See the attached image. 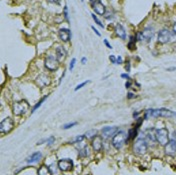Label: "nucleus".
Wrapping results in <instances>:
<instances>
[{
	"label": "nucleus",
	"instance_id": "nucleus-5",
	"mask_svg": "<svg viewBox=\"0 0 176 175\" xmlns=\"http://www.w3.org/2000/svg\"><path fill=\"white\" fill-rule=\"evenodd\" d=\"M125 139H126L125 133L123 131H117L115 133V135L112 137V145L115 147L116 149H119L124 144Z\"/></svg>",
	"mask_w": 176,
	"mask_h": 175
},
{
	"label": "nucleus",
	"instance_id": "nucleus-36",
	"mask_svg": "<svg viewBox=\"0 0 176 175\" xmlns=\"http://www.w3.org/2000/svg\"><path fill=\"white\" fill-rule=\"evenodd\" d=\"M126 64H127V65L125 66V69H126V71H127V72H129L130 71V62L127 61V62H126Z\"/></svg>",
	"mask_w": 176,
	"mask_h": 175
},
{
	"label": "nucleus",
	"instance_id": "nucleus-35",
	"mask_svg": "<svg viewBox=\"0 0 176 175\" xmlns=\"http://www.w3.org/2000/svg\"><path fill=\"white\" fill-rule=\"evenodd\" d=\"M103 42H104V44H105L106 46H107V48H109V49H112V46H111V45L109 44V42H108V41H107L106 39H104V40H103Z\"/></svg>",
	"mask_w": 176,
	"mask_h": 175
},
{
	"label": "nucleus",
	"instance_id": "nucleus-44",
	"mask_svg": "<svg viewBox=\"0 0 176 175\" xmlns=\"http://www.w3.org/2000/svg\"><path fill=\"white\" fill-rule=\"evenodd\" d=\"M173 33L176 35V22H175L174 25H173Z\"/></svg>",
	"mask_w": 176,
	"mask_h": 175
},
{
	"label": "nucleus",
	"instance_id": "nucleus-28",
	"mask_svg": "<svg viewBox=\"0 0 176 175\" xmlns=\"http://www.w3.org/2000/svg\"><path fill=\"white\" fill-rule=\"evenodd\" d=\"M63 12H64V17H65V19H66L67 21H69V16H68V7H67V6L64 7Z\"/></svg>",
	"mask_w": 176,
	"mask_h": 175
},
{
	"label": "nucleus",
	"instance_id": "nucleus-8",
	"mask_svg": "<svg viewBox=\"0 0 176 175\" xmlns=\"http://www.w3.org/2000/svg\"><path fill=\"white\" fill-rule=\"evenodd\" d=\"M172 40H173V35H172V33L169 31V30L168 29L160 30L158 33V41L160 43L165 44V43L170 42Z\"/></svg>",
	"mask_w": 176,
	"mask_h": 175
},
{
	"label": "nucleus",
	"instance_id": "nucleus-30",
	"mask_svg": "<svg viewBox=\"0 0 176 175\" xmlns=\"http://www.w3.org/2000/svg\"><path fill=\"white\" fill-rule=\"evenodd\" d=\"M75 63H76V59H75V58H73V59L71 60V62H70V65H69V70H70V71H72V70L74 69Z\"/></svg>",
	"mask_w": 176,
	"mask_h": 175
},
{
	"label": "nucleus",
	"instance_id": "nucleus-40",
	"mask_svg": "<svg viewBox=\"0 0 176 175\" xmlns=\"http://www.w3.org/2000/svg\"><path fill=\"white\" fill-rule=\"evenodd\" d=\"M121 62H122L121 56H117V62H116V64H121Z\"/></svg>",
	"mask_w": 176,
	"mask_h": 175
},
{
	"label": "nucleus",
	"instance_id": "nucleus-45",
	"mask_svg": "<svg viewBox=\"0 0 176 175\" xmlns=\"http://www.w3.org/2000/svg\"><path fill=\"white\" fill-rule=\"evenodd\" d=\"M93 1H95V0H90V2H93Z\"/></svg>",
	"mask_w": 176,
	"mask_h": 175
},
{
	"label": "nucleus",
	"instance_id": "nucleus-24",
	"mask_svg": "<svg viewBox=\"0 0 176 175\" xmlns=\"http://www.w3.org/2000/svg\"><path fill=\"white\" fill-rule=\"evenodd\" d=\"M46 98H47V96H44V97H43V98H42V99H41V100H40L39 102H38V103H37V104H36L35 106H34V107H33V109H32V113H33L34 111H35V110H36V109H37L38 107H40V106L42 105V103H43V102L45 101V99H46Z\"/></svg>",
	"mask_w": 176,
	"mask_h": 175
},
{
	"label": "nucleus",
	"instance_id": "nucleus-7",
	"mask_svg": "<svg viewBox=\"0 0 176 175\" xmlns=\"http://www.w3.org/2000/svg\"><path fill=\"white\" fill-rule=\"evenodd\" d=\"M153 35H154V30H153V28L151 27H146L143 31L139 32L138 34H137V40H144L146 41V42H149L152 38H153Z\"/></svg>",
	"mask_w": 176,
	"mask_h": 175
},
{
	"label": "nucleus",
	"instance_id": "nucleus-19",
	"mask_svg": "<svg viewBox=\"0 0 176 175\" xmlns=\"http://www.w3.org/2000/svg\"><path fill=\"white\" fill-rule=\"evenodd\" d=\"M52 172L50 171V168L46 165H41L37 170V174H39V175H49Z\"/></svg>",
	"mask_w": 176,
	"mask_h": 175
},
{
	"label": "nucleus",
	"instance_id": "nucleus-13",
	"mask_svg": "<svg viewBox=\"0 0 176 175\" xmlns=\"http://www.w3.org/2000/svg\"><path fill=\"white\" fill-rule=\"evenodd\" d=\"M58 36H59L61 41H63V42H68V41L71 39V32H70L69 29L62 28V29L59 30Z\"/></svg>",
	"mask_w": 176,
	"mask_h": 175
},
{
	"label": "nucleus",
	"instance_id": "nucleus-12",
	"mask_svg": "<svg viewBox=\"0 0 176 175\" xmlns=\"http://www.w3.org/2000/svg\"><path fill=\"white\" fill-rule=\"evenodd\" d=\"M36 83L40 88H43V87L50 84V78H49L47 75L41 74L40 76H38L36 78Z\"/></svg>",
	"mask_w": 176,
	"mask_h": 175
},
{
	"label": "nucleus",
	"instance_id": "nucleus-41",
	"mask_svg": "<svg viewBox=\"0 0 176 175\" xmlns=\"http://www.w3.org/2000/svg\"><path fill=\"white\" fill-rule=\"evenodd\" d=\"M48 2H50V3H59L61 0H47Z\"/></svg>",
	"mask_w": 176,
	"mask_h": 175
},
{
	"label": "nucleus",
	"instance_id": "nucleus-6",
	"mask_svg": "<svg viewBox=\"0 0 176 175\" xmlns=\"http://www.w3.org/2000/svg\"><path fill=\"white\" fill-rule=\"evenodd\" d=\"M147 149H148L147 142L145 141L144 139L136 140V142L134 143V145H133V150H134L136 154H139V155L145 154L147 152Z\"/></svg>",
	"mask_w": 176,
	"mask_h": 175
},
{
	"label": "nucleus",
	"instance_id": "nucleus-22",
	"mask_svg": "<svg viewBox=\"0 0 176 175\" xmlns=\"http://www.w3.org/2000/svg\"><path fill=\"white\" fill-rule=\"evenodd\" d=\"M136 134H137V127L130 129V130H129V133H128V140H130V139H134V138H135V136H136Z\"/></svg>",
	"mask_w": 176,
	"mask_h": 175
},
{
	"label": "nucleus",
	"instance_id": "nucleus-1",
	"mask_svg": "<svg viewBox=\"0 0 176 175\" xmlns=\"http://www.w3.org/2000/svg\"><path fill=\"white\" fill-rule=\"evenodd\" d=\"M30 108V105L29 103L26 100H19V101H16L15 103L13 104V113L15 115L17 116H20V115H24L29 110Z\"/></svg>",
	"mask_w": 176,
	"mask_h": 175
},
{
	"label": "nucleus",
	"instance_id": "nucleus-43",
	"mask_svg": "<svg viewBox=\"0 0 176 175\" xmlns=\"http://www.w3.org/2000/svg\"><path fill=\"white\" fill-rule=\"evenodd\" d=\"M86 61H87V59L85 58V57H83V58L81 59V62H82V64H85V63H86Z\"/></svg>",
	"mask_w": 176,
	"mask_h": 175
},
{
	"label": "nucleus",
	"instance_id": "nucleus-27",
	"mask_svg": "<svg viewBox=\"0 0 176 175\" xmlns=\"http://www.w3.org/2000/svg\"><path fill=\"white\" fill-rule=\"evenodd\" d=\"M75 125H77V122H70V123H67V124L63 125V129H69V128H71V127L75 126Z\"/></svg>",
	"mask_w": 176,
	"mask_h": 175
},
{
	"label": "nucleus",
	"instance_id": "nucleus-31",
	"mask_svg": "<svg viewBox=\"0 0 176 175\" xmlns=\"http://www.w3.org/2000/svg\"><path fill=\"white\" fill-rule=\"evenodd\" d=\"M90 81L89 80H87V81H85V82H83V83H81V84H79V85H77L76 86V88H75V91H77V90H79L80 88H82L83 86H85L87 83H89Z\"/></svg>",
	"mask_w": 176,
	"mask_h": 175
},
{
	"label": "nucleus",
	"instance_id": "nucleus-23",
	"mask_svg": "<svg viewBox=\"0 0 176 175\" xmlns=\"http://www.w3.org/2000/svg\"><path fill=\"white\" fill-rule=\"evenodd\" d=\"M88 154H89V149H88L87 147H84L83 149L80 150V152H79V156H81V157H85Z\"/></svg>",
	"mask_w": 176,
	"mask_h": 175
},
{
	"label": "nucleus",
	"instance_id": "nucleus-38",
	"mask_svg": "<svg viewBox=\"0 0 176 175\" xmlns=\"http://www.w3.org/2000/svg\"><path fill=\"white\" fill-rule=\"evenodd\" d=\"M92 30H93V31H94L95 33H96V34H97V35H98V36H100V35H101V34H100V32H99V31H98V30H97L96 28H95V27H93V26H92Z\"/></svg>",
	"mask_w": 176,
	"mask_h": 175
},
{
	"label": "nucleus",
	"instance_id": "nucleus-17",
	"mask_svg": "<svg viewBox=\"0 0 176 175\" xmlns=\"http://www.w3.org/2000/svg\"><path fill=\"white\" fill-rule=\"evenodd\" d=\"M41 158H42V154L40 152H35V153L30 155V156L26 159V161L28 163H37Z\"/></svg>",
	"mask_w": 176,
	"mask_h": 175
},
{
	"label": "nucleus",
	"instance_id": "nucleus-39",
	"mask_svg": "<svg viewBox=\"0 0 176 175\" xmlns=\"http://www.w3.org/2000/svg\"><path fill=\"white\" fill-rule=\"evenodd\" d=\"M135 97V95L133 94V93H128L127 94V98H129V99H131V98H134Z\"/></svg>",
	"mask_w": 176,
	"mask_h": 175
},
{
	"label": "nucleus",
	"instance_id": "nucleus-34",
	"mask_svg": "<svg viewBox=\"0 0 176 175\" xmlns=\"http://www.w3.org/2000/svg\"><path fill=\"white\" fill-rule=\"evenodd\" d=\"M54 140H55V138L53 137V136H51V137L47 140V145H52L53 142H54Z\"/></svg>",
	"mask_w": 176,
	"mask_h": 175
},
{
	"label": "nucleus",
	"instance_id": "nucleus-20",
	"mask_svg": "<svg viewBox=\"0 0 176 175\" xmlns=\"http://www.w3.org/2000/svg\"><path fill=\"white\" fill-rule=\"evenodd\" d=\"M155 131L154 129H150V130L146 131V138L150 140L151 142L156 141V136H155Z\"/></svg>",
	"mask_w": 176,
	"mask_h": 175
},
{
	"label": "nucleus",
	"instance_id": "nucleus-18",
	"mask_svg": "<svg viewBox=\"0 0 176 175\" xmlns=\"http://www.w3.org/2000/svg\"><path fill=\"white\" fill-rule=\"evenodd\" d=\"M55 52H56V56H57V58H58V60H61V59L65 58L66 55H67L66 50H65L64 47H62V46H58V47H57Z\"/></svg>",
	"mask_w": 176,
	"mask_h": 175
},
{
	"label": "nucleus",
	"instance_id": "nucleus-3",
	"mask_svg": "<svg viewBox=\"0 0 176 175\" xmlns=\"http://www.w3.org/2000/svg\"><path fill=\"white\" fill-rule=\"evenodd\" d=\"M13 128H14V121L10 117H7V118L2 120L1 123H0V133L2 135H5L7 133L11 132Z\"/></svg>",
	"mask_w": 176,
	"mask_h": 175
},
{
	"label": "nucleus",
	"instance_id": "nucleus-2",
	"mask_svg": "<svg viewBox=\"0 0 176 175\" xmlns=\"http://www.w3.org/2000/svg\"><path fill=\"white\" fill-rule=\"evenodd\" d=\"M156 141H157L160 145L165 146L166 144L169 142V133L166 128H160L155 131Z\"/></svg>",
	"mask_w": 176,
	"mask_h": 175
},
{
	"label": "nucleus",
	"instance_id": "nucleus-16",
	"mask_svg": "<svg viewBox=\"0 0 176 175\" xmlns=\"http://www.w3.org/2000/svg\"><path fill=\"white\" fill-rule=\"evenodd\" d=\"M115 32H116V35L118 37H120L121 39H123V40L126 39V31L121 24H117L115 26Z\"/></svg>",
	"mask_w": 176,
	"mask_h": 175
},
{
	"label": "nucleus",
	"instance_id": "nucleus-25",
	"mask_svg": "<svg viewBox=\"0 0 176 175\" xmlns=\"http://www.w3.org/2000/svg\"><path fill=\"white\" fill-rule=\"evenodd\" d=\"M96 130H90V131H88L86 134H85V136L87 138H92L93 136H96Z\"/></svg>",
	"mask_w": 176,
	"mask_h": 175
},
{
	"label": "nucleus",
	"instance_id": "nucleus-29",
	"mask_svg": "<svg viewBox=\"0 0 176 175\" xmlns=\"http://www.w3.org/2000/svg\"><path fill=\"white\" fill-rule=\"evenodd\" d=\"M84 136L85 135H79V136H77V137H76V139L74 140V143H79V142H81L82 140L84 139Z\"/></svg>",
	"mask_w": 176,
	"mask_h": 175
},
{
	"label": "nucleus",
	"instance_id": "nucleus-42",
	"mask_svg": "<svg viewBox=\"0 0 176 175\" xmlns=\"http://www.w3.org/2000/svg\"><path fill=\"white\" fill-rule=\"evenodd\" d=\"M125 86H126V88H130V86H131V83H130V82H126Z\"/></svg>",
	"mask_w": 176,
	"mask_h": 175
},
{
	"label": "nucleus",
	"instance_id": "nucleus-32",
	"mask_svg": "<svg viewBox=\"0 0 176 175\" xmlns=\"http://www.w3.org/2000/svg\"><path fill=\"white\" fill-rule=\"evenodd\" d=\"M170 140L176 145V131H174L173 133H172V136H171V139Z\"/></svg>",
	"mask_w": 176,
	"mask_h": 175
},
{
	"label": "nucleus",
	"instance_id": "nucleus-14",
	"mask_svg": "<svg viewBox=\"0 0 176 175\" xmlns=\"http://www.w3.org/2000/svg\"><path fill=\"white\" fill-rule=\"evenodd\" d=\"M91 145H92V148L95 151H100L103 147V140L102 137L100 136H94V138L92 139V142H91Z\"/></svg>",
	"mask_w": 176,
	"mask_h": 175
},
{
	"label": "nucleus",
	"instance_id": "nucleus-33",
	"mask_svg": "<svg viewBox=\"0 0 176 175\" xmlns=\"http://www.w3.org/2000/svg\"><path fill=\"white\" fill-rule=\"evenodd\" d=\"M109 60H110V61H111L112 63H114V64H116V62H117L116 57L114 56V55H110V56H109Z\"/></svg>",
	"mask_w": 176,
	"mask_h": 175
},
{
	"label": "nucleus",
	"instance_id": "nucleus-46",
	"mask_svg": "<svg viewBox=\"0 0 176 175\" xmlns=\"http://www.w3.org/2000/svg\"><path fill=\"white\" fill-rule=\"evenodd\" d=\"M80 1H83V0H80Z\"/></svg>",
	"mask_w": 176,
	"mask_h": 175
},
{
	"label": "nucleus",
	"instance_id": "nucleus-26",
	"mask_svg": "<svg viewBox=\"0 0 176 175\" xmlns=\"http://www.w3.org/2000/svg\"><path fill=\"white\" fill-rule=\"evenodd\" d=\"M91 16H92L93 20H94L95 22H96V24H98L99 26H100V27H104V25L102 24V22H101L100 20H99V19H98V17L96 16V15H95V14H92V15H91Z\"/></svg>",
	"mask_w": 176,
	"mask_h": 175
},
{
	"label": "nucleus",
	"instance_id": "nucleus-11",
	"mask_svg": "<svg viewBox=\"0 0 176 175\" xmlns=\"http://www.w3.org/2000/svg\"><path fill=\"white\" fill-rule=\"evenodd\" d=\"M118 131V128L113 126V127H104L102 129V136L103 138L105 139H108L110 137H112V136L115 135V133Z\"/></svg>",
	"mask_w": 176,
	"mask_h": 175
},
{
	"label": "nucleus",
	"instance_id": "nucleus-4",
	"mask_svg": "<svg viewBox=\"0 0 176 175\" xmlns=\"http://www.w3.org/2000/svg\"><path fill=\"white\" fill-rule=\"evenodd\" d=\"M44 65L49 71H55L59 67V60L57 57L49 55L44 60Z\"/></svg>",
	"mask_w": 176,
	"mask_h": 175
},
{
	"label": "nucleus",
	"instance_id": "nucleus-15",
	"mask_svg": "<svg viewBox=\"0 0 176 175\" xmlns=\"http://www.w3.org/2000/svg\"><path fill=\"white\" fill-rule=\"evenodd\" d=\"M164 147H165V153L167 155H169V156H175L176 155V145L171 140H169V142Z\"/></svg>",
	"mask_w": 176,
	"mask_h": 175
},
{
	"label": "nucleus",
	"instance_id": "nucleus-37",
	"mask_svg": "<svg viewBox=\"0 0 176 175\" xmlns=\"http://www.w3.org/2000/svg\"><path fill=\"white\" fill-rule=\"evenodd\" d=\"M121 77L122 78H126L127 80H130V77H129L128 74H121Z\"/></svg>",
	"mask_w": 176,
	"mask_h": 175
},
{
	"label": "nucleus",
	"instance_id": "nucleus-21",
	"mask_svg": "<svg viewBox=\"0 0 176 175\" xmlns=\"http://www.w3.org/2000/svg\"><path fill=\"white\" fill-rule=\"evenodd\" d=\"M176 115V113H173L172 111L165 108H161L160 109V116H163V117H171V116H174Z\"/></svg>",
	"mask_w": 176,
	"mask_h": 175
},
{
	"label": "nucleus",
	"instance_id": "nucleus-9",
	"mask_svg": "<svg viewBox=\"0 0 176 175\" xmlns=\"http://www.w3.org/2000/svg\"><path fill=\"white\" fill-rule=\"evenodd\" d=\"M57 165L61 171H71L73 169V161L69 158L60 159Z\"/></svg>",
	"mask_w": 176,
	"mask_h": 175
},
{
	"label": "nucleus",
	"instance_id": "nucleus-10",
	"mask_svg": "<svg viewBox=\"0 0 176 175\" xmlns=\"http://www.w3.org/2000/svg\"><path fill=\"white\" fill-rule=\"evenodd\" d=\"M91 7H92V9L96 14L104 15L106 12V7L104 6V4H102V2L99 1V0H95V1L91 2Z\"/></svg>",
	"mask_w": 176,
	"mask_h": 175
}]
</instances>
